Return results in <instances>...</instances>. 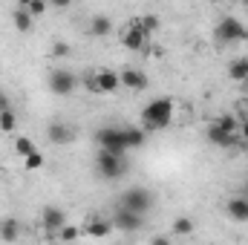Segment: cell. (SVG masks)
<instances>
[{
    "label": "cell",
    "mask_w": 248,
    "mask_h": 245,
    "mask_svg": "<svg viewBox=\"0 0 248 245\" xmlns=\"http://www.w3.org/2000/svg\"><path fill=\"white\" fill-rule=\"evenodd\" d=\"M29 12H32V17H41L44 12H46V0H32L29 6H26Z\"/></svg>",
    "instance_id": "cell-27"
},
{
    "label": "cell",
    "mask_w": 248,
    "mask_h": 245,
    "mask_svg": "<svg viewBox=\"0 0 248 245\" xmlns=\"http://www.w3.org/2000/svg\"><path fill=\"white\" fill-rule=\"evenodd\" d=\"M173 234H179V237H187V234H193V219H187V216H179V219L173 222Z\"/></svg>",
    "instance_id": "cell-24"
},
{
    "label": "cell",
    "mask_w": 248,
    "mask_h": 245,
    "mask_svg": "<svg viewBox=\"0 0 248 245\" xmlns=\"http://www.w3.org/2000/svg\"><path fill=\"white\" fill-rule=\"evenodd\" d=\"M95 141L101 150L110 153H127V138H124V127H101L95 133Z\"/></svg>",
    "instance_id": "cell-6"
},
{
    "label": "cell",
    "mask_w": 248,
    "mask_h": 245,
    "mask_svg": "<svg viewBox=\"0 0 248 245\" xmlns=\"http://www.w3.org/2000/svg\"><path fill=\"white\" fill-rule=\"evenodd\" d=\"M17 237H20V225H17V219H3V222H0V240L15 243Z\"/></svg>",
    "instance_id": "cell-19"
},
{
    "label": "cell",
    "mask_w": 248,
    "mask_h": 245,
    "mask_svg": "<svg viewBox=\"0 0 248 245\" xmlns=\"http://www.w3.org/2000/svg\"><path fill=\"white\" fill-rule=\"evenodd\" d=\"M66 55H69V46L63 41H55L52 44V58H66Z\"/></svg>",
    "instance_id": "cell-28"
},
{
    "label": "cell",
    "mask_w": 248,
    "mask_h": 245,
    "mask_svg": "<svg viewBox=\"0 0 248 245\" xmlns=\"http://www.w3.org/2000/svg\"><path fill=\"white\" fill-rule=\"evenodd\" d=\"M113 228H116V225H113V222H104V219H90V225H87L90 237H107Z\"/></svg>",
    "instance_id": "cell-20"
},
{
    "label": "cell",
    "mask_w": 248,
    "mask_h": 245,
    "mask_svg": "<svg viewBox=\"0 0 248 245\" xmlns=\"http://www.w3.org/2000/svg\"><path fill=\"white\" fill-rule=\"evenodd\" d=\"M95 170H98V176H101V179H107V182H116V179H122V176H124V170H127V162H124L122 153L98 150V156H95Z\"/></svg>",
    "instance_id": "cell-4"
},
{
    "label": "cell",
    "mask_w": 248,
    "mask_h": 245,
    "mask_svg": "<svg viewBox=\"0 0 248 245\" xmlns=\"http://www.w3.org/2000/svg\"><path fill=\"white\" fill-rule=\"evenodd\" d=\"M75 237H78V228L75 225H63L61 231L55 234V240H75Z\"/></svg>",
    "instance_id": "cell-26"
},
{
    "label": "cell",
    "mask_w": 248,
    "mask_h": 245,
    "mask_svg": "<svg viewBox=\"0 0 248 245\" xmlns=\"http://www.w3.org/2000/svg\"><path fill=\"white\" fill-rule=\"evenodd\" d=\"M41 225L49 231V237H55L63 225H66V214H63L61 208L49 205V208H44V214H41Z\"/></svg>",
    "instance_id": "cell-11"
},
{
    "label": "cell",
    "mask_w": 248,
    "mask_h": 245,
    "mask_svg": "<svg viewBox=\"0 0 248 245\" xmlns=\"http://www.w3.org/2000/svg\"><path fill=\"white\" fill-rule=\"evenodd\" d=\"M90 32H93L95 38H107V35L113 32V20H110L107 15H95V17L90 20Z\"/></svg>",
    "instance_id": "cell-15"
},
{
    "label": "cell",
    "mask_w": 248,
    "mask_h": 245,
    "mask_svg": "<svg viewBox=\"0 0 248 245\" xmlns=\"http://www.w3.org/2000/svg\"><path fill=\"white\" fill-rule=\"evenodd\" d=\"M55 9H66V6H72V0H49Z\"/></svg>",
    "instance_id": "cell-29"
},
{
    "label": "cell",
    "mask_w": 248,
    "mask_h": 245,
    "mask_svg": "<svg viewBox=\"0 0 248 245\" xmlns=\"http://www.w3.org/2000/svg\"><path fill=\"white\" fill-rule=\"evenodd\" d=\"M23 168L26 170H41L44 168V153H29V156H23Z\"/></svg>",
    "instance_id": "cell-22"
},
{
    "label": "cell",
    "mask_w": 248,
    "mask_h": 245,
    "mask_svg": "<svg viewBox=\"0 0 248 245\" xmlns=\"http://www.w3.org/2000/svg\"><path fill=\"white\" fill-rule=\"evenodd\" d=\"M84 87H87L90 92H116V90L122 87V78H119V72H113V69H98V72H93V75L84 81Z\"/></svg>",
    "instance_id": "cell-5"
},
{
    "label": "cell",
    "mask_w": 248,
    "mask_h": 245,
    "mask_svg": "<svg viewBox=\"0 0 248 245\" xmlns=\"http://www.w3.org/2000/svg\"><path fill=\"white\" fill-rule=\"evenodd\" d=\"M147 41H150V35L139 26V20H133V23L122 32V46L130 49V52H141V49L147 46Z\"/></svg>",
    "instance_id": "cell-8"
},
{
    "label": "cell",
    "mask_w": 248,
    "mask_h": 245,
    "mask_svg": "<svg viewBox=\"0 0 248 245\" xmlns=\"http://www.w3.org/2000/svg\"><path fill=\"white\" fill-rule=\"evenodd\" d=\"M17 3H20V6H29V3H32V0H17Z\"/></svg>",
    "instance_id": "cell-33"
},
{
    "label": "cell",
    "mask_w": 248,
    "mask_h": 245,
    "mask_svg": "<svg viewBox=\"0 0 248 245\" xmlns=\"http://www.w3.org/2000/svg\"><path fill=\"white\" fill-rule=\"evenodd\" d=\"M46 136H49L52 144H69L75 133H72L66 124H49V133H46Z\"/></svg>",
    "instance_id": "cell-16"
},
{
    "label": "cell",
    "mask_w": 248,
    "mask_h": 245,
    "mask_svg": "<svg viewBox=\"0 0 248 245\" xmlns=\"http://www.w3.org/2000/svg\"><path fill=\"white\" fill-rule=\"evenodd\" d=\"M228 75L240 84H248V58H237L228 63Z\"/></svg>",
    "instance_id": "cell-18"
},
{
    "label": "cell",
    "mask_w": 248,
    "mask_h": 245,
    "mask_svg": "<svg viewBox=\"0 0 248 245\" xmlns=\"http://www.w3.org/2000/svg\"><path fill=\"white\" fill-rule=\"evenodd\" d=\"M15 153L23 159V156H29V153H35V144H32V138H26V136H20V138H15Z\"/></svg>",
    "instance_id": "cell-21"
},
{
    "label": "cell",
    "mask_w": 248,
    "mask_h": 245,
    "mask_svg": "<svg viewBox=\"0 0 248 245\" xmlns=\"http://www.w3.org/2000/svg\"><path fill=\"white\" fill-rule=\"evenodd\" d=\"M170 122H173V101L170 98H153L141 113V124H144L147 133L165 130Z\"/></svg>",
    "instance_id": "cell-2"
},
{
    "label": "cell",
    "mask_w": 248,
    "mask_h": 245,
    "mask_svg": "<svg viewBox=\"0 0 248 245\" xmlns=\"http://www.w3.org/2000/svg\"><path fill=\"white\" fill-rule=\"evenodd\" d=\"M243 193H246V196H248V179H246V187H243Z\"/></svg>",
    "instance_id": "cell-34"
},
{
    "label": "cell",
    "mask_w": 248,
    "mask_h": 245,
    "mask_svg": "<svg viewBox=\"0 0 248 245\" xmlns=\"http://www.w3.org/2000/svg\"><path fill=\"white\" fill-rule=\"evenodd\" d=\"M122 205L130 208V211L144 214V211L153 208V193H150L147 187H127V190L122 193Z\"/></svg>",
    "instance_id": "cell-7"
},
{
    "label": "cell",
    "mask_w": 248,
    "mask_h": 245,
    "mask_svg": "<svg viewBox=\"0 0 248 245\" xmlns=\"http://www.w3.org/2000/svg\"><path fill=\"white\" fill-rule=\"evenodd\" d=\"M75 87H78V78H75L69 69H52V72H49V90H52L55 95H69Z\"/></svg>",
    "instance_id": "cell-9"
},
{
    "label": "cell",
    "mask_w": 248,
    "mask_h": 245,
    "mask_svg": "<svg viewBox=\"0 0 248 245\" xmlns=\"http://www.w3.org/2000/svg\"><path fill=\"white\" fill-rule=\"evenodd\" d=\"M240 138H243V141L248 138V119L246 122H240Z\"/></svg>",
    "instance_id": "cell-30"
},
{
    "label": "cell",
    "mask_w": 248,
    "mask_h": 245,
    "mask_svg": "<svg viewBox=\"0 0 248 245\" xmlns=\"http://www.w3.org/2000/svg\"><path fill=\"white\" fill-rule=\"evenodd\" d=\"M113 225L122 228V231H127V234H136V231L144 225V219H141L139 211H130V208L119 205V211H116V216H113Z\"/></svg>",
    "instance_id": "cell-10"
},
{
    "label": "cell",
    "mask_w": 248,
    "mask_h": 245,
    "mask_svg": "<svg viewBox=\"0 0 248 245\" xmlns=\"http://www.w3.org/2000/svg\"><path fill=\"white\" fill-rule=\"evenodd\" d=\"M225 214L234 219V222H248V196L240 193V196H231L225 202Z\"/></svg>",
    "instance_id": "cell-12"
},
{
    "label": "cell",
    "mask_w": 248,
    "mask_h": 245,
    "mask_svg": "<svg viewBox=\"0 0 248 245\" xmlns=\"http://www.w3.org/2000/svg\"><path fill=\"white\" fill-rule=\"evenodd\" d=\"M0 110H12V101H9L3 92H0Z\"/></svg>",
    "instance_id": "cell-31"
},
{
    "label": "cell",
    "mask_w": 248,
    "mask_h": 245,
    "mask_svg": "<svg viewBox=\"0 0 248 245\" xmlns=\"http://www.w3.org/2000/svg\"><path fill=\"white\" fill-rule=\"evenodd\" d=\"M147 130L144 127H124V138H127V150H139L144 144Z\"/></svg>",
    "instance_id": "cell-17"
},
{
    "label": "cell",
    "mask_w": 248,
    "mask_h": 245,
    "mask_svg": "<svg viewBox=\"0 0 248 245\" xmlns=\"http://www.w3.org/2000/svg\"><path fill=\"white\" fill-rule=\"evenodd\" d=\"M139 26H141L147 35H153V32L159 29V17H156V15H141V17H139Z\"/></svg>",
    "instance_id": "cell-25"
},
{
    "label": "cell",
    "mask_w": 248,
    "mask_h": 245,
    "mask_svg": "<svg viewBox=\"0 0 248 245\" xmlns=\"http://www.w3.org/2000/svg\"><path fill=\"white\" fill-rule=\"evenodd\" d=\"M243 3H246V6H248V0H243Z\"/></svg>",
    "instance_id": "cell-35"
},
{
    "label": "cell",
    "mask_w": 248,
    "mask_h": 245,
    "mask_svg": "<svg viewBox=\"0 0 248 245\" xmlns=\"http://www.w3.org/2000/svg\"><path fill=\"white\" fill-rule=\"evenodd\" d=\"M240 147H243V150L248 153V138H246V141H240Z\"/></svg>",
    "instance_id": "cell-32"
},
{
    "label": "cell",
    "mask_w": 248,
    "mask_h": 245,
    "mask_svg": "<svg viewBox=\"0 0 248 245\" xmlns=\"http://www.w3.org/2000/svg\"><path fill=\"white\" fill-rule=\"evenodd\" d=\"M15 127H17L15 113H12V110H0V130H3V133H12Z\"/></svg>",
    "instance_id": "cell-23"
},
{
    "label": "cell",
    "mask_w": 248,
    "mask_h": 245,
    "mask_svg": "<svg viewBox=\"0 0 248 245\" xmlns=\"http://www.w3.org/2000/svg\"><path fill=\"white\" fill-rule=\"evenodd\" d=\"M119 78H122V84L127 90H147V75L141 72V69H133V66H124L122 72H119Z\"/></svg>",
    "instance_id": "cell-13"
},
{
    "label": "cell",
    "mask_w": 248,
    "mask_h": 245,
    "mask_svg": "<svg viewBox=\"0 0 248 245\" xmlns=\"http://www.w3.org/2000/svg\"><path fill=\"white\" fill-rule=\"evenodd\" d=\"M214 38L217 44H237V41H248V26L234 17V15H225L217 26H214Z\"/></svg>",
    "instance_id": "cell-3"
},
{
    "label": "cell",
    "mask_w": 248,
    "mask_h": 245,
    "mask_svg": "<svg viewBox=\"0 0 248 245\" xmlns=\"http://www.w3.org/2000/svg\"><path fill=\"white\" fill-rule=\"evenodd\" d=\"M208 141L217 144V147H240V122L234 116H217L214 122L208 124Z\"/></svg>",
    "instance_id": "cell-1"
},
{
    "label": "cell",
    "mask_w": 248,
    "mask_h": 245,
    "mask_svg": "<svg viewBox=\"0 0 248 245\" xmlns=\"http://www.w3.org/2000/svg\"><path fill=\"white\" fill-rule=\"evenodd\" d=\"M32 20H35V17H32V12H29L26 6H20V9L12 12V23H15L17 32H29V29H32Z\"/></svg>",
    "instance_id": "cell-14"
}]
</instances>
